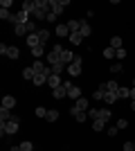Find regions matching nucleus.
<instances>
[{
	"label": "nucleus",
	"mask_w": 135,
	"mask_h": 151,
	"mask_svg": "<svg viewBox=\"0 0 135 151\" xmlns=\"http://www.w3.org/2000/svg\"><path fill=\"white\" fill-rule=\"evenodd\" d=\"M32 83H34V86H43V83H47V75H45V72H43V75H36Z\"/></svg>",
	"instance_id": "nucleus-23"
},
{
	"label": "nucleus",
	"mask_w": 135,
	"mask_h": 151,
	"mask_svg": "<svg viewBox=\"0 0 135 151\" xmlns=\"http://www.w3.org/2000/svg\"><path fill=\"white\" fill-rule=\"evenodd\" d=\"M34 77H36L34 68H25V70H23V79H29V81H34Z\"/></svg>",
	"instance_id": "nucleus-28"
},
{
	"label": "nucleus",
	"mask_w": 135,
	"mask_h": 151,
	"mask_svg": "<svg viewBox=\"0 0 135 151\" xmlns=\"http://www.w3.org/2000/svg\"><path fill=\"white\" fill-rule=\"evenodd\" d=\"M133 145H135V140H133Z\"/></svg>",
	"instance_id": "nucleus-47"
},
{
	"label": "nucleus",
	"mask_w": 135,
	"mask_h": 151,
	"mask_svg": "<svg viewBox=\"0 0 135 151\" xmlns=\"http://www.w3.org/2000/svg\"><path fill=\"white\" fill-rule=\"evenodd\" d=\"M45 120H47V122H56V120H59V111H54V108H47Z\"/></svg>",
	"instance_id": "nucleus-19"
},
{
	"label": "nucleus",
	"mask_w": 135,
	"mask_h": 151,
	"mask_svg": "<svg viewBox=\"0 0 135 151\" xmlns=\"http://www.w3.org/2000/svg\"><path fill=\"white\" fill-rule=\"evenodd\" d=\"M25 43L29 45V50H32V47H36V45H43V43H41V38L36 36V34H29V36L25 38Z\"/></svg>",
	"instance_id": "nucleus-9"
},
{
	"label": "nucleus",
	"mask_w": 135,
	"mask_h": 151,
	"mask_svg": "<svg viewBox=\"0 0 135 151\" xmlns=\"http://www.w3.org/2000/svg\"><path fill=\"white\" fill-rule=\"evenodd\" d=\"M14 106H16V97H11V95H5V97H2V108H9V111H11Z\"/></svg>",
	"instance_id": "nucleus-8"
},
{
	"label": "nucleus",
	"mask_w": 135,
	"mask_h": 151,
	"mask_svg": "<svg viewBox=\"0 0 135 151\" xmlns=\"http://www.w3.org/2000/svg\"><path fill=\"white\" fill-rule=\"evenodd\" d=\"M68 72H70L72 77H79V75H81V57H74V61L68 65Z\"/></svg>",
	"instance_id": "nucleus-3"
},
{
	"label": "nucleus",
	"mask_w": 135,
	"mask_h": 151,
	"mask_svg": "<svg viewBox=\"0 0 135 151\" xmlns=\"http://www.w3.org/2000/svg\"><path fill=\"white\" fill-rule=\"evenodd\" d=\"M117 99H119V95H117V93H106V97H104L106 104H115Z\"/></svg>",
	"instance_id": "nucleus-26"
},
{
	"label": "nucleus",
	"mask_w": 135,
	"mask_h": 151,
	"mask_svg": "<svg viewBox=\"0 0 135 151\" xmlns=\"http://www.w3.org/2000/svg\"><path fill=\"white\" fill-rule=\"evenodd\" d=\"M115 54H117V50H113V47H106V50H104V59H115Z\"/></svg>",
	"instance_id": "nucleus-31"
},
{
	"label": "nucleus",
	"mask_w": 135,
	"mask_h": 151,
	"mask_svg": "<svg viewBox=\"0 0 135 151\" xmlns=\"http://www.w3.org/2000/svg\"><path fill=\"white\" fill-rule=\"evenodd\" d=\"M36 115H39V117H43V120H45V115H47V108L39 106V108H36Z\"/></svg>",
	"instance_id": "nucleus-38"
},
{
	"label": "nucleus",
	"mask_w": 135,
	"mask_h": 151,
	"mask_svg": "<svg viewBox=\"0 0 135 151\" xmlns=\"http://www.w3.org/2000/svg\"><path fill=\"white\" fill-rule=\"evenodd\" d=\"M61 83H63V79H61V75H50V77H47V86H50L52 90H54V88H59Z\"/></svg>",
	"instance_id": "nucleus-5"
},
{
	"label": "nucleus",
	"mask_w": 135,
	"mask_h": 151,
	"mask_svg": "<svg viewBox=\"0 0 135 151\" xmlns=\"http://www.w3.org/2000/svg\"><path fill=\"white\" fill-rule=\"evenodd\" d=\"M74 106H77L79 111H86V113H88V111H90V101L86 99V97H79V99H77V104H74Z\"/></svg>",
	"instance_id": "nucleus-10"
},
{
	"label": "nucleus",
	"mask_w": 135,
	"mask_h": 151,
	"mask_svg": "<svg viewBox=\"0 0 135 151\" xmlns=\"http://www.w3.org/2000/svg\"><path fill=\"white\" fill-rule=\"evenodd\" d=\"M124 151H135V145L133 142H126V145H124Z\"/></svg>",
	"instance_id": "nucleus-42"
},
{
	"label": "nucleus",
	"mask_w": 135,
	"mask_h": 151,
	"mask_svg": "<svg viewBox=\"0 0 135 151\" xmlns=\"http://www.w3.org/2000/svg\"><path fill=\"white\" fill-rule=\"evenodd\" d=\"M52 97H54V99H63V97H68V88H65L63 83H61L59 88L52 90Z\"/></svg>",
	"instance_id": "nucleus-6"
},
{
	"label": "nucleus",
	"mask_w": 135,
	"mask_h": 151,
	"mask_svg": "<svg viewBox=\"0 0 135 151\" xmlns=\"http://www.w3.org/2000/svg\"><path fill=\"white\" fill-rule=\"evenodd\" d=\"M131 101H135V88H131Z\"/></svg>",
	"instance_id": "nucleus-44"
},
{
	"label": "nucleus",
	"mask_w": 135,
	"mask_h": 151,
	"mask_svg": "<svg viewBox=\"0 0 135 151\" xmlns=\"http://www.w3.org/2000/svg\"><path fill=\"white\" fill-rule=\"evenodd\" d=\"M122 43H124V41L119 36H113V38H110V47H113V50H122Z\"/></svg>",
	"instance_id": "nucleus-24"
},
{
	"label": "nucleus",
	"mask_w": 135,
	"mask_h": 151,
	"mask_svg": "<svg viewBox=\"0 0 135 151\" xmlns=\"http://www.w3.org/2000/svg\"><path fill=\"white\" fill-rule=\"evenodd\" d=\"M104 129H106L104 120H92V131H104Z\"/></svg>",
	"instance_id": "nucleus-29"
},
{
	"label": "nucleus",
	"mask_w": 135,
	"mask_h": 151,
	"mask_svg": "<svg viewBox=\"0 0 135 151\" xmlns=\"http://www.w3.org/2000/svg\"><path fill=\"white\" fill-rule=\"evenodd\" d=\"M68 97H72V99H79V97H81V88H79V86H72V88L68 90Z\"/></svg>",
	"instance_id": "nucleus-22"
},
{
	"label": "nucleus",
	"mask_w": 135,
	"mask_h": 151,
	"mask_svg": "<svg viewBox=\"0 0 135 151\" xmlns=\"http://www.w3.org/2000/svg\"><path fill=\"white\" fill-rule=\"evenodd\" d=\"M122 63H113V65H110V72H115V75H119V72H122Z\"/></svg>",
	"instance_id": "nucleus-34"
},
{
	"label": "nucleus",
	"mask_w": 135,
	"mask_h": 151,
	"mask_svg": "<svg viewBox=\"0 0 135 151\" xmlns=\"http://www.w3.org/2000/svg\"><path fill=\"white\" fill-rule=\"evenodd\" d=\"M18 126H20V117L14 115L9 122L0 124V133H2V135H14V133H18Z\"/></svg>",
	"instance_id": "nucleus-1"
},
{
	"label": "nucleus",
	"mask_w": 135,
	"mask_h": 151,
	"mask_svg": "<svg viewBox=\"0 0 135 151\" xmlns=\"http://www.w3.org/2000/svg\"><path fill=\"white\" fill-rule=\"evenodd\" d=\"M117 95H119V97H131V88H124V86H119Z\"/></svg>",
	"instance_id": "nucleus-32"
},
{
	"label": "nucleus",
	"mask_w": 135,
	"mask_h": 151,
	"mask_svg": "<svg viewBox=\"0 0 135 151\" xmlns=\"http://www.w3.org/2000/svg\"><path fill=\"white\" fill-rule=\"evenodd\" d=\"M131 108H133V111H135V101H131Z\"/></svg>",
	"instance_id": "nucleus-45"
},
{
	"label": "nucleus",
	"mask_w": 135,
	"mask_h": 151,
	"mask_svg": "<svg viewBox=\"0 0 135 151\" xmlns=\"http://www.w3.org/2000/svg\"><path fill=\"white\" fill-rule=\"evenodd\" d=\"M63 63H56V65H50V75H61V72H63Z\"/></svg>",
	"instance_id": "nucleus-30"
},
{
	"label": "nucleus",
	"mask_w": 135,
	"mask_h": 151,
	"mask_svg": "<svg viewBox=\"0 0 135 151\" xmlns=\"http://www.w3.org/2000/svg\"><path fill=\"white\" fill-rule=\"evenodd\" d=\"M20 151H34V145L29 142V140H25V142L20 145Z\"/></svg>",
	"instance_id": "nucleus-33"
},
{
	"label": "nucleus",
	"mask_w": 135,
	"mask_h": 151,
	"mask_svg": "<svg viewBox=\"0 0 135 151\" xmlns=\"http://www.w3.org/2000/svg\"><path fill=\"white\" fill-rule=\"evenodd\" d=\"M61 54H63V47H61V45H54V47H52V52H47V65H56V63H61Z\"/></svg>",
	"instance_id": "nucleus-2"
},
{
	"label": "nucleus",
	"mask_w": 135,
	"mask_h": 151,
	"mask_svg": "<svg viewBox=\"0 0 135 151\" xmlns=\"http://www.w3.org/2000/svg\"><path fill=\"white\" fill-rule=\"evenodd\" d=\"M43 54H45L43 45H36V47H32V57H34V59H41Z\"/></svg>",
	"instance_id": "nucleus-27"
},
{
	"label": "nucleus",
	"mask_w": 135,
	"mask_h": 151,
	"mask_svg": "<svg viewBox=\"0 0 135 151\" xmlns=\"http://www.w3.org/2000/svg\"><path fill=\"white\" fill-rule=\"evenodd\" d=\"M70 115H72L77 122H86V117H88V113H86V111H79L77 106H72V108H70Z\"/></svg>",
	"instance_id": "nucleus-4"
},
{
	"label": "nucleus",
	"mask_w": 135,
	"mask_h": 151,
	"mask_svg": "<svg viewBox=\"0 0 135 151\" xmlns=\"http://www.w3.org/2000/svg\"><path fill=\"white\" fill-rule=\"evenodd\" d=\"M45 20H47V23H56V14H54V12H50Z\"/></svg>",
	"instance_id": "nucleus-40"
},
{
	"label": "nucleus",
	"mask_w": 135,
	"mask_h": 151,
	"mask_svg": "<svg viewBox=\"0 0 135 151\" xmlns=\"http://www.w3.org/2000/svg\"><path fill=\"white\" fill-rule=\"evenodd\" d=\"M115 59H119V61H122V59H126V50H117V54H115Z\"/></svg>",
	"instance_id": "nucleus-39"
},
{
	"label": "nucleus",
	"mask_w": 135,
	"mask_h": 151,
	"mask_svg": "<svg viewBox=\"0 0 135 151\" xmlns=\"http://www.w3.org/2000/svg\"><path fill=\"white\" fill-rule=\"evenodd\" d=\"M14 34H16V36H29V32H27V25H16L14 27Z\"/></svg>",
	"instance_id": "nucleus-14"
},
{
	"label": "nucleus",
	"mask_w": 135,
	"mask_h": 151,
	"mask_svg": "<svg viewBox=\"0 0 135 151\" xmlns=\"http://www.w3.org/2000/svg\"><path fill=\"white\" fill-rule=\"evenodd\" d=\"M88 115L92 117V120H97V108H90V111H88Z\"/></svg>",
	"instance_id": "nucleus-43"
},
{
	"label": "nucleus",
	"mask_w": 135,
	"mask_h": 151,
	"mask_svg": "<svg viewBox=\"0 0 135 151\" xmlns=\"http://www.w3.org/2000/svg\"><path fill=\"white\" fill-rule=\"evenodd\" d=\"M34 7H36V2H32V0H25V2H23V12H27L29 16H32Z\"/></svg>",
	"instance_id": "nucleus-25"
},
{
	"label": "nucleus",
	"mask_w": 135,
	"mask_h": 151,
	"mask_svg": "<svg viewBox=\"0 0 135 151\" xmlns=\"http://www.w3.org/2000/svg\"><path fill=\"white\" fill-rule=\"evenodd\" d=\"M36 36L41 38V43H45V41H47V38H50V29H45V27H41V29L36 32Z\"/></svg>",
	"instance_id": "nucleus-21"
},
{
	"label": "nucleus",
	"mask_w": 135,
	"mask_h": 151,
	"mask_svg": "<svg viewBox=\"0 0 135 151\" xmlns=\"http://www.w3.org/2000/svg\"><path fill=\"white\" fill-rule=\"evenodd\" d=\"M117 133H119V129H117V124H113V126H108V135H113V138H115Z\"/></svg>",
	"instance_id": "nucleus-37"
},
{
	"label": "nucleus",
	"mask_w": 135,
	"mask_h": 151,
	"mask_svg": "<svg viewBox=\"0 0 135 151\" xmlns=\"http://www.w3.org/2000/svg\"><path fill=\"white\" fill-rule=\"evenodd\" d=\"M11 117H14V115H11V111H9V108H2V111H0V124L9 122Z\"/></svg>",
	"instance_id": "nucleus-16"
},
{
	"label": "nucleus",
	"mask_w": 135,
	"mask_h": 151,
	"mask_svg": "<svg viewBox=\"0 0 135 151\" xmlns=\"http://www.w3.org/2000/svg\"><path fill=\"white\" fill-rule=\"evenodd\" d=\"M133 88H135V79H133Z\"/></svg>",
	"instance_id": "nucleus-46"
},
{
	"label": "nucleus",
	"mask_w": 135,
	"mask_h": 151,
	"mask_svg": "<svg viewBox=\"0 0 135 151\" xmlns=\"http://www.w3.org/2000/svg\"><path fill=\"white\" fill-rule=\"evenodd\" d=\"M72 61H74V54H72L70 50H63V54H61V63H63V65H70Z\"/></svg>",
	"instance_id": "nucleus-11"
},
{
	"label": "nucleus",
	"mask_w": 135,
	"mask_h": 151,
	"mask_svg": "<svg viewBox=\"0 0 135 151\" xmlns=\"http://www.w3.org/2000/svg\"><path fill=\"white\" fill-rule=\"evenodd\" d=\"M68 29H70V34L81 32V20H70V23H68Z\"/></svg>",
	"instance_id": "nucleus-17"
},
{
	"label": "nucleus",
	"mask_w": 135,
	"mask_h": 151,
	"mask_svg": "<svg viewBox=\"0 0 135 151\" xmlns=\"http://www.w3.org/2000/svg\"><path fill=\"white\" fill-rule=\"evenodd\" d=\"M104 88H106V93H117V90H119V86H117L115 79H110V81L104 83Z\"/></svg>",
	"instance_id": "nucleus-13"
},
{
	"label": "nucleus",
	"mask_w": 135,
	"mask_h": 151,
	"mask_svg": "<svg viewBox=\"0 0 135 151\" xmlns=\"http://www.w3.org/2000/svg\"><path fill=\"white\" fill-rule=\"evenodd\" d=\"M56 36H59V38L70 36V29H68V25H56Z\"/></svg>",
	"instance_id": "nucleus-18"
},
{
	"label": "nucleus",
	"mask_w": 135,
	"mask_h": 151,
	"mask_svg": "<svg viewBox=\"0 0 135 151\" xmlns=\"http://www.w3.org/2000/svg\"><path fill=\"white\" fill-rule=\"evenodd\" d=\"M126 126H129V120H117V129H119V131H124V129H126Z\"/></svg>",
	"instance_id": "nucleus-36"
},
{
	"label": "nucleus",
	"mask_w": 135,
	"mask_h": 151,
	"mask_svg": "<svg viewBox=\"0 0 135 151\" xmlns=\"http://www.w3.org/2000/svg\"><path fill=\"white\" fill-rule=\"evenodd\" d=\"M9 7H11V0H2L0 2V9H9Z\"/></svg>",
	"instance_id": "nucleus-41"
},
{
	"label": "nucleus",
	"mask_w": 135,
	"mask_h": 151,
	"mask_svg": "<svg viewBox=\"0 0 135 151\" xmlns=\"http://www.w3.org/2000/svg\"><path fill=\"white\" fill-rule=\"evenodd\" d=\"M7 59H11V61H16V59L20 57V50L18 47H16V45H9V47H7V54H5Z\"/></svg>",
	"instance_id": "nucleus-7"
},
{
	"label": "nucleus",
	"mask_w": 135,
	"mask_h": 151,
	"mask_svg": "<svg viewBox=\"0 0 135 151\" xmlns=\"http://www.w3.org/2000/svg\"><path fill=\"white\" fill-rule=\"evenodd\" d=\"M79 34H81V36H90V34H92V27L88 25V20H81V32H79Z\"/></svg>",
	"instance_id": "nucleus-15"
},
{
	"label": "nucleus",
	"mask_w": 135,
	"mask_h": 151,
	"mask_svg": "<svg viewBox=\"0 0 135 151\" xmlns=\"http://www.w3.org/2000/svg\"><path fill=\"white\" fill-rule=\"evenodd\" d=\"M110 117H113V113H110L108 108H101V111H97V120H104V122H108Z\"/></svg>",
	"instance_id": "nucleus-12"
},
{
	"label": "nucleus",
	"mask_w": 135,
	"mask_h": 151,
	"mask_svg": "<svg viewBox=\"0 0 135 151\" xmlns=\"http://www.w3.org/2000/svg\"><path fill=\"white\" fill-rule=\"evenodd\" d=\"M70 43L72 45H79V43H84V36H81V34H79V32H74V34H70Z\"/></svg>",
	"instance_id": "nucleus-20"
},
{
	"label": "nucleus",
	"mask_w": 135,
	"mask_h": 151,
	"mask_svg": "<svg viewBox=\"0 0 135 151\" xmlns=\"http://www.w3.org/2000/svg\"><path fill=\"white\" fill-rule=\"evenodd\" d=\"M0 18H2V20H9V18H11V12H9V9H0Z\"/></svg>",
	"instance_id": "nucleus-35"
}]
</instances>
